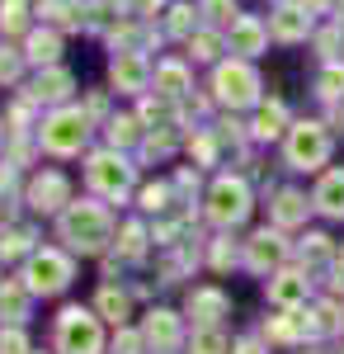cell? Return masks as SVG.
<instances>
[{
	"label": "cell",
	"instance_id": "3957f363",
	"mask_svg": "<svg viewBox=\"0 0 344 354\" xmlns=\"http://www.w3.org/2000/svg\"><path fill=\"white\" fill-rule=\"evenodd\" d=\"M330 156V137H325V128H316V123H297L288 133V161L302 165V170H312V165H321Z\"/></svg>",
	"mask_w": 344,
	"mask_h": 354
},
{
	"label": "cell",
	"instance_id": "2e32d148",
	"mask_svg": "<svg viewBox=\"0 0 344 354\" xmlns=\"http://www.w3.org/2000/svg\"><path fill=\"white\" fill-rule=\"evenodd\" d=\"M189 312H198V322H217V317L227 312V298H222V293H212V288H203V293H193V298H189Z\"/></svg>",
	"mask_w": 344,
	"mask_h": 354
},
{
	"label": "cell",
	"instance_id": "9a60e30c",
	"mask_svg": "<svg viewBox=\"0 0 344 354\" xmlns=\"http://www.w3.org/2000/svg\"><path fill=\"white\" fill-rule=\"evenodd\" d=\"M175 335H180V330H175V317H170V312H156V317L146 322V340H151L156 350H170Z\"/></svg>",
	"mask_w": 344,
	"mask_h": 354
},
{
	"label": "cell",
	"instance_id": "cb8c5ba5",
	"mask_svg": "<svg viewBox=\"0 0 344 354\" xmlns=\"http://www.w3.org/2000/svg\"><path fill=\"white\" fill-rule=\"evenodd\" d=\"M156 85L165 90V95H180V90H184V66H175V62H170V66H160Z\"/></svg>",
	"mask_w": 344,
	"mask_h": 354
},
{
	"label": "cell",
	"instance_id": "8992f818",
	"mask_svg": "<svg viewBox=\"0 0 344 354\" xmlns=\"http://www.w3.org/2000/svg\"><path fill=\"white\" fill-rule=\"evenodd\" d=\"M208 213L222 222V227H236V222L250 213V194H245V185H240V180H217Z\"/></svg>",
	"mask_w": 344,
	"mask_h": 354
},
{
	"label": "cell",
	"instance_id": "44dd1931",
	"mask_svg": "<svg viewBox=\"0 0 344 354\" xmlns=\"http://www.w3.org/2000/svg\"><path fill=\"white\" fill-rule=\"evenodd\" d=\"M28 57H33V62H52L57 57V38L52 33H33V38H28Z\"/></svg>",
	"mask_w": 344,
	"mask_h": 354
},
{
	"label": "cell",
	"instance_id": "d6986e66",
	"mask_svg": "<svg viewBox=\"0 0 344 354\" xmlns=\"http://www.w3.org/2000/svg\"><path fill=\"white\" fill-rule=\"evenodd\" d=\"M5 312H10V322H19V317H24V288H15V283H10V288H0V317H5Z\"/></svg>",
	"mask_w": 344,
	"mask_h": 354
},
{
	"label": "cell",
	"instance_id": "7c38bea8",
	"mask_svg": "<svg viewBox=\"0 0 344 354\" xmlns=\"http://www.w3.org/2000/svg\"><path fill=\"white\" fill-rule=\"evenodd\" d=\"M66 203V180L61 175H48L33 185V208H61Z\"/></svg>",
	"mask_w": 344,
	"mask_h": 354
},
{
	"label": "cell",
	"instance_id": "e0dca14e",
	"mask_svg": "<svg viewBox=\"0 0 344 354\" xmlns=\"http://www.w3.org/2000/svg\"><path fill=\"white\" fill-rule=\"evenodd\" d=\"M302 33H307V15H302V10H278L274 38H302Z\"/></svg>",
	"mask_w": 344,
	"mask_h": 354
},
{
	"label": "cell",
	"instance_id": "9c48e42d",
	"mask_svg": "<svg viewBox=\"0 0 344 354\" xmlns=\"http://www.w3.org/2000/svg\"><path fill=\"white\" fill-rule=\"evenodd\" d=\"M269 302H274V307H297V302H307V279H302V274H278V279L269 283Z\"/></svg>",
	"mask_w": 344,
	"mask_h": 354
},
{
	"label": "cell",
	"instance_id": "f546056e",
	"mask_svg": "<svg viewBox=\"0 0 344 354\" xmlns=\"http://www.w3.org/2000/svg\"><path fill=\"white\" fill-rule=\"evenodd\" d=\"M189 15H193V10H175V19H170V28H175V33H189V24H193Z\"/></svg>",
	"mask_w": 344,
	"mask_h": 354
},
{
	"label": "cell",
	"instance_id": "5b68a950",
	"mask_svg": "<svg viewBox=\"0 0 344 354\" xmlns=\"http://www.w3.org/2000/svg\"><path fill=\"white\" fill-rule=\"evenodd\" d=\"M66 279H71V260L57 250H43L28 260V288L33 293H57V288H66Z\"/></svg>",
	"mask_w": 344,
	"mask_h": 354
},
{
	"label": "cell",
	"instance_id": "ba28073f",
	"mask_svg": "<svg viewBox=\"0 0 344 354\" xmlns=\"http://www.w3.org/2000/svg\"><path fill=\"white\" fill-rule=\"evenodd\" d=\"M90 185L99 194H108V198H118V194L128 189V165L113 161V156H95L90 161Z\"/></svg>",
	"mask_w": 344,
	"mask_h": 354
},
{
	"label": "cell",
	"instance_id": "52a82bcc",
	"mask_svg": "<svg viewBox=\"0 0 344 354\" xmlns=\"http://www.w3.org/2000/svg\"><path fill=\"white\" fill-rule=\"evenodd\" d=\"M255 90H260V81H255V71H250V66H222V71H217V95H222L231 109L250 104V100H255Z\"/></svg>",
	"mask_w": 344,
	"mask_h": 354
},
{
	"label": "cell",
	"instance_id": "4dcf8cb0",
	"mask_svg": "<svg viewBox=\"0 0 344 354\" xmlns=\"http://www.w3.org/2000/svg\"><path fill=\"white\" fill-rule=\"evenodd\" d=\"M198 57H217V38H198Z\"/></svg>",
	"mask_w": 344,
	"mask_h": 354
},
{
	"label": "cell",
	"instance_id": "4fadbf2b",
	"mask_svg": "<svg viewBox=\"0 0 344 354\" xmlns=\"http://www.w3.org/2000/svg\"><path fill=\"white\" fill-rule=\"evenodd\" d=\"M231 48H236V53H260V48H265V28L255 24V19H240V24L231 28Z\"/></svg>",
	"mask_w": 344,
	"mask_h": 354
},
{
	"label": "cell",
	"instance_id": "5bb4252c",
	"mask_svg": "<svg viewBox=\"0 0 344 354\" xmlns=\"http://www.w3.org/2000/svg\"><path fill=\"white\" fill-rule=\"evenodd\" d=\"M113 81L123 85V90H142V85H146V66H142V57H123V62H113Z\"/></svg>",
	"mask_w": 344,
	"mask_h": 354
},
{
	"label": "cell",
	"instance_id": "603a6c76",
	"mask_svg": "<svg viewBox=\"0 0 344 354\" xmlns=\"http://www.w3.org/2000/svg\"><path fill=\"white\" fill-rule=\"evenodd\" d=\"M193 354H227L222 330H198V335H193Z\"/></svg>",
	"mask_w": 344,
	"mask_h": 354
},
{
	"label": "cell",
	"instance_id": "ac0fdd59",
	"mask_svg": "<svg viewBox=\"0 0 344 354\" xmlns=\"http://www.w3.org/2000/svg\"><path fill=\"white\" fill-rule=\"evenodd\" d=\"M71 90V76L66 71H48V76H38V95H48V100H61Z\"/></svg>",
	"mask_w": 344,
	"mask_h": 354
},
{
	"label": "cell",
	"instance_id": "484cf974",
	"mask_svg": "<svg viewBox=\"0 0 344 354\" xmlns=\"http://www.w3.org/2000/svg\"><path fill=\"white\" fill-rule=\"evenodd\" d=\"M340 85H344V71H340V66H330V71L321 76V95H335Z\"/></svg>",
	"mask_w": 344,
	"mask_h": 354
},
{
	"label": "cell",
	"instance_id": "ffe728a7",
	"mask_svg": "<svg viewBox=\"0 0 344 354\" xmlns=\"http://www.w3.org/2000/svg\"><path fill=\"white\" fill-rule=\"evenodd\" d=\"M278 128H283V104H265V109H260V123H255V133L274 137Z\"/></svg>",
	"mask_w": 344,
	"mask_h": 354
},
{
	"label": "cell",
	"instance_id": "f1b7e54d",
	"mask_svg": "<svg viewBox=\"0 0 344 354\" xmlns=\"http://www.w3.org/2000/svg\"><path fill=\"white\" fill-rule=\"evenodd\" d=\"M203 10H208L212 19H227V10H231V0H203Z\"/></svg>",
	"mask_w": 344,
	"mask_h": 354
},
{
	"label": "cell",
	"instance_id": "4316f807",
	"mask_svg": "<svg viewBox=\"0 0 344 354\" xmlns=\"http://www.w3.org/2000/svg\"><path fill=\"white\" fill-rule=\"evenodd\" d=\"M0 354H24V335H19V330L0 335Z\"/></svg>",
	"mask_w": 344,
	"mask_h": 354
},
{
	"label": "cell",
	"instance_id": "7402d4cb",
	"mask_svg": "<svg viewBox=\"0 0 344 354\" xmlns=\"http://www.w3.org/2000/svg\"><path fill=\"white\" fill-rule=\"evenodd\" d=\"M99 307H104L113 322H123V317H128V293H118V288H104V293H99Z\"/></svg>",
	"mask_w": 344,
	"mask_h": 354
},
{
	"label": "cell",
	"instance_id": "8fae6325",
	"mask_svg": "<svg viewBox=\"0 0 344 354\" xmlns=\"http://www.w3.org/2000/svg\"><path fill=\"white\" fill-rule=\"evenodd\" d=\"M283 260V241L274 236V232H260L255 241H250V265L255 270H269V265H278Z\"/></svg>",
	"mask_w": 344,
	"mask_h": 354
},
{
	"label": "cell",
	"instance_id": "1f68e13d",
	"mask_svg": "<svg viewBox=\"0 0 344 354\" xmlns=\"http://www.w3.org/2000/svg\"><path fill=\"white\" fill-rule=\"evenodd\" d=\"M240 354H260V350H255V345H240Z\"/></svg>",
	"mask_w": 344,
	"mask_h": 354
},
{
	"label": "cell",
	"instance_id": "277c9868",
	"mask_svg": "<svg viewBox=\"0 0 344 354\" xmlns=\"http://www.w3.org/2000/svg\"><path fill=\"white\" fill-rule=\"evenodd\" d=\"M80 142H85V118H80L76 109H61V113H52V118L43 123V147L57 151V156L76 151Z\"/></svg>",
	"mask_w": 344,
	"mask_h": 354
},
{
	"label": "cell",
	"instance_id": "6da1fadb",
	"mask_svg": "<svg viewBox=\"0 0 344 354\" xmlns=\"http://www.w3.org/2000/svg\"><path fill=\"white\" fill-rule=\"evenodd\" d=\"M61 232H66V241L80 245V250H99V245L108 241V218L95 203H76V208L61 218Z\"/></svg>",
	"mask_w": 344,
	"mask_h": 354
},
{
	"label": "cell",
	"instance_id": "7a4b0ae2",
	"mask_svg": "<svg viewBox=\"0 0 344 354\" xmlns=\"http://www.w3.org/2000/svg\"><path fill=\"white\" fill-rule=\"evenodd\" d=\"M57 340H61V350L66 354H99V326H95V317L90 312H80V307H71V312H61V322H57Z\"/></svg>",
	"mask_w": 344,
	"mask_h": 354
},
{
	"label": "cell",
	"instance_id": "d4e9b609",
	"mask_svg": "<svg viewBox=\"0 0 344 354\" xmlns=\"http://www.w3.org/2000/svg\"><path fill=\"white\" fill-rule=\"evenodd\" d=\"M302 213H307V203H302L297 194H283V198H278V208H274V218H278V222H297Z\"/></svg>",
	"mask_w": 344,
	"mask_h": 354
},
{
	"label": "cell",
	"instance_id": "30bf717a",
	"mask_svg": "<svg viewBox=\"0 0 344 354\" xmlns=\"http://www.w3.org/2000/svg\"><path fill=\"white\" fill-rule=\"evenodd\" d=\"M316 203H321V213H330V218H340V213H344V170H335V175L321 180Z\"/></svg>",
	"mask_w": 344,
	"mask_h": 354
},
{
	"label": "cell",
	"instance_id": "83f0119b",
	"mask_svg": "<svg viewBox=\"0 0 344 354\" xmlns=\"http://www.w3.org/2000/svg\"><path fill=\"white\" fill-rule=\"evenodd\" d=\"M15 71H19V57H15V53H5V48H0V76L10 81Z\"/></svg>",
	"mask_w": 344,
	"mask_h": 354
}]
</instances>
